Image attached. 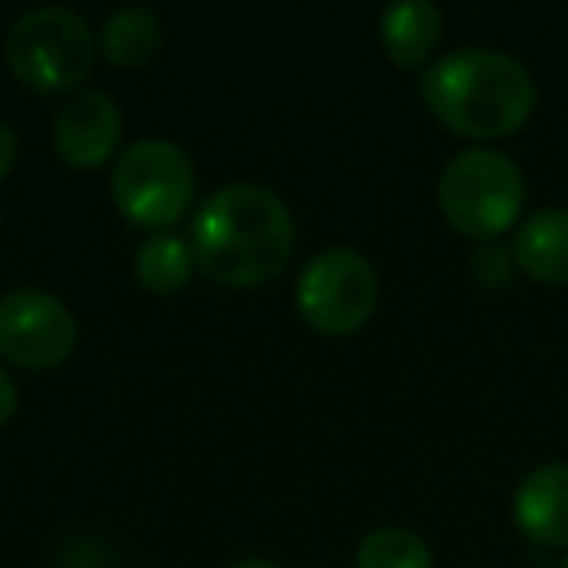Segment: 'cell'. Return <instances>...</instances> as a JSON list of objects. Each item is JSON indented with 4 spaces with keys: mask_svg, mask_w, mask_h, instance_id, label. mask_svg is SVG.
<instances>
[{
    "mask_svg": "<svg viewBox=\"0 0 568 568\" xmlns=\"http://www.w3.org/2000/svg\"><path fill=\"white\" fill-rule=\"evenodd\" d=\"M187 242L206 281L222 288H261L293 257V211L261 183H230L199 206Z\"/></svg>",
    "mask_w": 568,
    "mask_h": 568,
    "instance_id": "1",
    "label": "cell"
},
{
    "mask_svg": "<svg viewBox=\"0 0 568 568\" xmlns=\"http://www.w3.org/2000/svg\"><path fill=\"white\" fill-rule=\"evenodd\" d=\"M420 102L444 129L471 141H503L529 125L537 82L514 55L495 48H459L420 71Z\"/></svg>",
    "mask_w": 568,
    "mask_h": 568,
    "instance_id": "2",
    "label": "cell"
},
{
    "mask_svg": "<svg viewBox=\"0 0 568 568\" xmlns=\"http://www.w3.org/2000/svg\"><path fill=\"white\" fill-rule=\"evenodd\" d=\"M4 59L32 94H79L94 71L98 40L82 12L67 4H36L12 20Z\"/></svg>",
    "mask_w": 568,
    "mask_h": 568,
    "instance_id": "3",
    "label": "cell"
},
{
    "mask_svg": "<svg viewBox=\"0 0 568 568\" xmlns=\"http://www.w3.org/2000/svg\"><path fill=\"white\" fill-rule=\"evenodd\" d=\"M436 203L456 234L475 242H498L506 230L521 222L526 175L514 156L475 144L444 164L436 180Z\"/></svg>",
    "mask_w": 568,
    "mask_h": 568,
    "instance_id": "4",
    "label": "cell"
},
{
    "mask_svg": "<svg viewBox=\"0 0 568 568\" xmlns=\"http://www.w3.org/2000/svg\"><path fill=\"white\" fill-rule=\"evenodd\" d=\"M110 195L113 206L133 226L160 234L187 214L191 199H195V164L180 144L144 136L118 156L110 175Z\"/></svg>",
    "mask_w": 568,
    "mask_h": 568,
    "instance_id": "5",
    "label": "cell"
},
{
    "mask_svg": "<svg viewBox=\"0 0 568 568\" xmlns=\"http://www.w3.org/2000/svg\"><path fill=\"white\" fill-rule=\"evenodd\" d=\"M378 308V268L351 245H327L296 281V312L320 335H355Z\"/></svg>",
    "mask_w": 568,
    "mask_h": 568,
    "instance_id": "6",
    "label": "cell"
},
{
    "mask_svg": "<svg viewBox=\"0 0 568 568\" xmlns=\"http://www.w3.org/2000/svg\"><path fill=\"white\" fill-rule=\"evenodd\" d=\"M79 343L74 316L43 288H12L0 296V358L20 371H51Z\"/></svg>",
    "mask_w": 568,
    "mask_h": 568,
    "instance_id": "7",
    "label": "cell"
},
{
    "mask_svg": "<svg viewBox=\"0 0 568 568\" xmlns=\"http://www.w3.org/2000/svg\"><path fill=\"white\" fill-rule=\"evenodd\" d=\"M121 133H125L121 105L102 90H79L59 105L51 141H55V152L67 168L94 172L118 156Z\"/></svg>",
    "mask_w": 568,
    "mask_h": 568,
    "instance_id": "8",
    "label": "cell"
},
{
    "mask_svg": "<svg viewBox=\"0 0 568 568\" xmlns=\"http://www.w3.org/2000/svg\"><path fill=\"white\" fill-rule=\"evenodd\" d=\"M514 526L537 549H565L568 545V459H549L521 475L514 490Z\"/></svg>",
    "mask_w": 568,
    "mask_h": 568,
    "instance_id": "9",
    "label": "cell"
},
{
    "mask_svg": "<svg viewBox=\"0 0 568 568\" xmlns=\"http://www.w3.org/2000/svg\"><path fill=\"white\" fill-rule=\"evenodd\" d=\"M514 261L529 281L565 288L568 284V206H541L514 230Z\"/></svg>",
    "mask_w": 568,
    "mask_h": 568,
    "instance_id": "10",
    "label": "cell"
},
{
    "mask_svg": "<svg viewBox=\"0 0 568 568\" xmlns=\"http://www.w3.org/2000/svg\"><path fill=\"white\" fill-rule=\"evenodd\" d=\"M444 12L433 0H397L378 17V43L389 55V63L402 71L428 67L433 51L440 48Z\"/></svg>",
    "mask_w": 568,
    "mask_h": 568,
    "instance_id": "11",
    "label": "cell"
},
{
    "mask_svg": "<svg viewBox=\"0 0 568 568\" xmlns=\"http://www.w3.org/2000/svg\"><path fill=\"white\" fill-rule=\"evenodd\" d=\"M164 43V24L144 4H121L102 24V51L118 71H136L152 63Z\"/></svg>",
    "mask_w": 568,
    "mask_h": 568,
    "instance_id": "12",
    "label": "cell"
},
{
    "mask_svg": "<svg viewBox=\"0 0 568 568\" xmlns=\"http://www.w3.org/2000/svg\"><path fill=\"white\" fill-rule=\"evenodd\" d=\"M133 273L141 281L144 293L152 296H175L191 284V273H195V253H191V242L172 230H160V234H149L141 245H136L133 257Z\"/></svg>",
    "mask_w": 568,
    "mask_h": 568,
    "instance_id": "13",
    "label": "cell"
},
{
    "mask_svg": "<svg viewBox=\"0 0 568 568\" xmlns=\"http://www.w3.org/2000/svg\"><path fill=\"white\" fill-rule=\"evenodd\" d=\"M355 568H436V557L417 529L378 526L358 541Z\"/></svg>",
    "mask_w": 568,
    "mask_h": 568,
    "instance_id": "14",
    "label": "cell"
},
{
    "mask_svg": "<svg viewBox=\"0 0 568 568\" xmlns=\"http://www.w3.org/2000/svg\"><path fill=\"white\" fill-rule=\"evenodd\" d=\"M467 268H471V276L483 284V288H506V284L514 281V273H518V261H514V250L503 242H479L471 250V257H467Z\"/></svg>",
    "mask_w": 568,
    "mask_h": 568,
    "instance_id": "15",
    "label": "cell"
},
{
    "mask_svg": "<svg viewBox=\"0 0 568 568\" xmlns=\"http://www.w3.org/2000/svg\"><path fill=\"white\" fill-rule=\"evenodd\" d=\"M12 164H17V133L4 118H0V183L9 180Z\"/></svg>",
    "mask_w": 568,
    "mask_h": 568,
    "instance_id": "16",
    "label": "cell"
},
{
    "mask_svg": "<svg viewBox=\"0 0 568 568\" xmlns=\"http://www.w3.org/2000/svg\"><path fill=\"white\" fill-rule=\"evenodd\" d=\"M17 405H20L17 382H12V374H9V371H0V425H9L12 413H17Z\"/></svg>",
    "mask_w": 568,
    "mask_h": 568,
    "instance_id": "17",
    "label": "cell"
},
{
    "mask_svg": "<svg viewBox=\"0 0 568 568\" xmlns=\"http://www.w3.org/2000/svg\"><path fill=\"white\" fill-rule=\"evenodd\" d=\"M230 568H281L276 560H265V557H242V560H234Z\"/></svg>",
    "mask_w": 568,
    "mask_h": 568,
    "instance_id": "18",
    "label": "cell"
},
{
    "mask_svg": "<svg viewBox=\"0 0 568 568\" xmlns=\"http://www.w3.org/2000/svg\"><path fill=\"white\" fill-rule=\"evenodd\" d=\"M560 568H568V552H565V560H560Z\"/></svg>",
    "mask_w": 568,
    "mask_h": 568,
    "instance_id": "19",
    "label": "cell"
}]
</instances>
